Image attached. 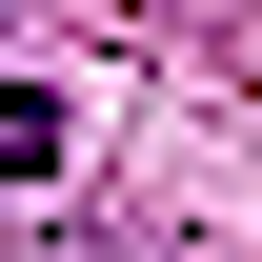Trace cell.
<instances>
[{"label":"cell","mask_w":262,"mask_h":262,"mask_svg":"<svg viewBox=\"0 0 262 262\" xmlns=\"http://www.w3.org/2000/svg\"><path fill=\"white\" fill-rule=\"evenodd\" d=\"M40 162H61V101H40V81H0V182H40Z\"/></svg>","instance_id":"obj_1"}]
</instances>
